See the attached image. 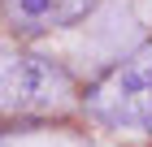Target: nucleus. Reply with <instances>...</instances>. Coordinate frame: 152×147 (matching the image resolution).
Masks as SVG:
<instances>
[{"label":"nucleus","mask_w":152,"mask_h":147,"mask_svg":"<svg viewBox=\"0 0 152 147\" xmlns=\"http://www.w3.org/2000/svg\"><path fill=\"white\" fill-rule=\"evenodd\" d=\"M87 113L113 130H143L152 134V43L135 48L109 74L87 87Z\"/></svg>","instance_id":"1"},{"label":"nucleus","mask_w":152,"mask_h":147,"mask_svg":"<svg viewBox=\"0 0 152 147\" xmlns=\"http://www.w3.org/2000/svg\"><path fill=\"white\" fill-rule=\"evenodd\" d=\"M74 91L65 65L35 52H0V113H39L61 108Z\"/></svg>","instance_id":"2"},{"label":"nucleus","mask_w":152,"mask_h":147,"mask_svg":"<svg viewBox=\"0 0 152 147\" xmlns=\"http://www.w3.org/2000/svg\"><path fill=\"white\" fill-rule=\"evenodd\" d=\"M100 0H4V17L18 35H48L83 22Z\"/></svg>","instance_id":"3"}]
</instances>
